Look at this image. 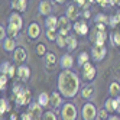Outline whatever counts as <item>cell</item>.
Instances as JSON below:
<instances>
[{"mask_svg":"<svg viewBox=\"0 0 120 120\" xmlns=\"http://www.w3.org/2000/svg\"><path fill=\"white\" fill-rule=\"evenodd\" d=\"M80 77L77 75V72L72 71V68L70 70H62L58 74L56 78V90L62 94L64 98H74L80 91Z\"/></svg>","mask_w":120,"mask_h":120,"instance_id":"1","label":"cell"},{"mask_svg":"<svg viewBox=\"0 0 120 120\" xmlns=\"http://www.w3.org/2000/svg\"><path fill=\"white\" fill-rule=\"evenodd\" d=\"M13 98H15V104H16V106H19V107H22V106H29V104H30V101H32L30 90L23 87V88H22L18 94H16Z\"/></svg>","mask_w":120,"mask_h":120,"instance_id":"2","label":"cell"},{"mask_svg":"<svg viewBox=\"0 0 120 120\" xmlns=\"http://www.w3.org/2000/svg\"><path fill=\"white\" fill-rule=\"evenodd\" d=\"M59 116L62 120H75L78 116V111H77V107L72 103H65L61 107V114Z\"/></svg>","mask_w":120,"mask_h":120,"instance_id":"3","label":"cell"},{"mask_svg":"<svg viewBox=\"0 0 120 120\" xmlns=\"http://www.w3.org/2000/svg\"><path fill=\"white\" fill-rule=\"evenodd\" d=\"M97 109L96 104H93L91 101H87L81 109V119L82 120H94L97 119Z\"/></svg>","mask_w":120,"mask_h":120,"instance_id":"4","label":"cell"},{"mask_svg":"<svg viewBox=\"0 0 120 120\" xmlns=\"http://www.w3.org/2000/svg\"><path fill=\"white\" fill-rule=\"evenodd\" d=\"M90 54H91V59H93V61L101 62L103 59L106 58V55H107V46L106 45H96V44H94L91 51H90Z\"/></svg>","mask_w":120,"mask_h":120,"instance_id":"5","label":"cell"},{"mask_svg":"<svg viewBox=\"0 0 120 120\" xmlns=\"http://www.w3.org/2000/svg\"><path fill=\"white\" fill-rule=\"evenodd\" d=\"M81 68H82L81 75H82V78H84L85 81L91 82L94 78H96V75H97V70H96V65H94V64H91V62L88 61L87 64H84Z\"/></svg>","mask_w":120,"mask_h":120,"instance_id":"6","label":"cell"},{"mask_svg":"<svg viewBox=\"0 0 120 120\" xmlns=\"http://www.w3.org/2000/svg\"><path fill=\"white\" fill-rule=\"evenodd\" d=\"M71 22L72 20L68 18L67 15L59 16V18H58V32L59 33H64V35H70V30L72 29Z\"/></svg>","mask_w":120,"mask_h":120,"instance_id":"7","label":"cell"},{"mask_svg":"<svg viewBox=\"0 0 120 120\" xmlns=\"http://www.w3.org/2000/svg\"><path fill=\"white\" fill-rule=\"evenodd\" d=\"M104 109H107V111L110 114L120 111V96H117V97L110 96V98H107L104 103Z\"/></svg>","mask_w":120,"mask_h":120,"instance_id":"8","label":"cell"},{"mask_svg":"<svg viewBox=\"0 0 120 120\" xmlns=\"http://www.w3.org/2000/svg\"><path fill=\"white\" fill-rule=\"evenodd\" d=\"M72 29H74V32L77 33V35H80V36H85L90 32V28H88L87 22H85V19H82V20H75L72 23Z\"/></svg>","mask_w":120,"mask_h":120,"instance_id":"9","label":"cell"},{"mask_svg":"<svg viewBox=\"0 0 120 120\" xmlns=\"http://www.w3.org/2000/svg\"><path fill=\"white\" fill-rule=\"evenodd\" d=\"M58 64H59V61H58V58H56V55L54 52H46L44 55V65H45L46 70L52 71Z\"/></svg>","mask_w":120,"mask_h":120,"instance_id":"10","label":"cell"},{"mask_svg":"<svg viewBox=\"0 0 120 120\" xmlns=\"http://www.w3.org/2000/svg\"><path fill=\"white\" fill-rule=\"evenodd\" d=\"M42 107L39 103H38V100L36 101H30V104L28 106V111L32 114V117H33V120H38V119H42V114H44V111H42Z\"/></svg>","mask_w":120,"mask_h":120,"instance_id":"11","label":"cell"},{"mask_svg":"<svg viewBox=\"0 0 120 120\" xmlns=\"http://www.w3.org/2000/svg\"><path fill=\"white\" fill-rule=\"evenodd\" d=\"M106 41H107V30L94 29L93 36H91V42H93V44H96V45H106Z\"/></svg>","mask_w":120,"mask_h":120,"instance_id":"12","label":"cell"},{"mask_svg":"<svg viewBox=\"0 0 120 120\" xmlns=\"http://www.w3.org/2000/svg\"><path fill=\"white\" fill-rule=\"evenodd\" d=\"M16 77H18V80L22 81V82H28L29 78H30V68L28 65L25 64H19L18 67V74H16Z\"/></svg>","mask_w":120,"mask_h":120,"instance_id":"13","label":"cell"},{"mask_svg":"<svg viewBox=\"0 0 120 120\" xmlns=\"http://www.w3.org/2000/svg\"><path fill=\"white\" fill-rule=\"evenodd\" d=\"M26 59H28V51L25 48L19 46V48H16L13 51V61H15V64H23Z\"/></svg>","mask_w":120,"mask_h":120,"instance_id":"14","label":"cell"},{"mask_svg":"<svg viewBox=\"0 0 120 120\" xmlns=\"http://www.w3.org/2000/svg\"><path fill=\"white\" fill-rule=\"evenodd\" d=\"M28 36H29V39H38L39 36H41V32H42V29H41V25L38 23V22H32V23H29V26H28Z\"/></svg>","mask_w":120,"mask_h":120,"instance_id":"15","label":"cell"},{"mask_svg":"<svg viewBox=\"0 0 120 120\" xmlns=\"http://www.w3.org/2000/svg\"><path fill=\"white\" fill-rule=\"evenodd\" d=\"M59 67H61L62 70H70V68L74 67V58L70 52H67L61 56V59H59Z\"/></svg>","mask_w":120,"mask_h":120,"instance_id":"16","label":"cell"},{"mask_svg":"<svg viewBox=\"0 0 120 120\" xmlns=\"http://www.w3.org/2000/svg\"><path fill=\"white\" fill-rule=\"evenodd\" d=\"M38 12L42 16H49L52 13V3H51L49 0H42L38 6Z\"/></svg>","mask_w":120,"mask_h":120,"instance_id":"17","label":"cell"},{"mask_svg":"<svg viewBox=\"0 0 120 120\" xmlns=\"http://www.w3.org/2000/svg\"><path fill=\"white\" fill-rule=\"evenodd\" d=\"M65 15L70 18L72 22H75L77 19L80 18V7L77 6L75 3H72V4H70L67 7V10H65Z\"/></svg>","mask_w":120,"mask_h":120,"instance_id":"18","label":"cell"},{"mask_svg":"<svg viewBox=\"0 0 120 120\" xmlns=\"http://www.w3.org/2000/svg\"><path fill=\"white\" fill-rule=\"evenodd\" d=\"M62 94L59 93L58 90L56 91H52L51 93V107L52 109H59L62 106Z\"/></svg>","mask_w":120,"mask_h":120,"instance_id":"19","label":"cell"},{"mask_svg":"<svg viewBox=\"0 0 120 120\" xmlns=\"http://www.w3.org/2000/svg\"><path fill=\"white\" fill-rule=\"evenodd\" d=\"M2 45H3V49L6 52H13V51L18 48L16 46V38H12V36H7L6 39H3Z\"/></svg>","mask_w":120,"mask_h":120,"instance_id":"20","label":"cell"},{"mask_svg":"<svg viewBox=\"0 0 120 120\" xmlns=\"http://www.w3.org/2000/svg\"><path fill=\"white\" fill-rule=\"evenodd\" d=\"M94 91H96V88H94V85L93 84H87V85H84V87L81 88V97L84 100H87L90 101L94 96Z\"/></svg>","mask_w":120,"mask_h":120,"instance_id":"21","label":"cell"},{"mask_svg":"<svg viewBox=\"0 0 120 120\" xmlns=\"http://www.w3.org/2000/svg\"><path fill=\"white\" fill-rule=\"evenodd\" d=\"M10 6H12V9L16 10V12H20V13L26 12V9H28V0H12Z\"/></svg>","mask_w":120,"mask_h":120,"instance_id":"22","label":"cell"},{"mask_svg":"<svg viewBox=\"0 0 120 120\" xmlns=\"http://www.w3.org/2000/svg\"><path fill=\"white\" fill-rule=\"evenodd\" d=\"M9 23H13V25H16L18 28H20V29H23V18L20 16V12H13L10 16H9Z\"/></svg>","mask_w":120,"mask_h":120,"instance_id":"23","label":"cell"},{"mask_svg":"<svg viewBox=\"0 0 120 120\" xmlns=\"http://www.w3.org/2000/svg\"><path fill=\"white\" fill-rule=\"evenodd\" d=\"M38 103H39L42 107L51 106V94H48V93H41L39 96H38Z\"/></svg>","mask_w":120,"mask_h":120,"instance_id":"24","label":"cell"},{"mask_svg":"<svg viewBox=\"0 0 120 120\" xmlns=\"http://www.w3.org/2000/svg\"><path fill=\"white\" fill-rule=\"evenodd\" d=\"M45 28H56L58 29V18L55 15L45 16Z\"/></svg>","mask_w":120,"mask_h":120,"instance_id":"25","label":"cell"},{"mask_svg":"<svg viewBox=\"0 0 120 120\" xmlns=\"http://www.w3.org/2000/svg\"><path fill=\"white\" fill-rule=\"evenodd\" d=\"M90 58H91V54L85 52V51L80 52L78 56H77V64H78V67H82L84 64H87V62L90 61Z\"/></svg>","mask_w":120,"mask_h":120,"instance_id":"26","label":"cell"},{"mask_svg":"<svg viewBox=\"0 0 120 120\" xmlns=\"http://www.w3.org/2000/svg\"><path fill=\"white\" fill-rule=\"evenodd\" d=\"M109 94L111 97H117L120 96V84L117 81H113V82H110L109 85Z\"/></svg>","mask_w":120,"mask_h":120,"instance_id":"27","label":"cell"},{"mask_svg":"<svg viewBox=\"0 0 120 120\" xmlns=\"http://www.w3.org/2000/svg\"><path fill=\"white\" fill-rule=\"evenodd\" d=\"M58 29L56 28H46V30H45V36H46V39L49 41V42H55L56 41V36H58Z\"/></svg>","mask_w":120,"mask_h":120,"instance_id":"28","label":"cell"},{"mask_svg":"<svg viewBox=\"0 0 120 120\" xmlns=\"http://www.w3.org/2000/svg\"><path fill=\"white\" fill-rule=\"evenodd\" d=\"M6 29H7V36H12V38H16V36L20 33V30H22L20 28H18V26H16V25H13V23H9Z\"/></svg>","mask_w":120,"mask_h":120,"instance_id":"29","label":"cell"},{"mask_svg":"<svg viewBox=\"0 0 120 120\" xmlns=\"http://www.w3.org/2000/svg\"><path fill=\"white\" fill-rule=\"evenodd\" d=\"M55 44L58 45V48H65V49H67V44H68V35H64V33H58Z\"/></svg>","mask_w":120,"mask_h":120,"instance_id":"30","label":"cell"},{"mask_svg":"<svg viewBox=\"0 0 120 120\" xmlns=\"http://www.w3.org/2000/svg\"><path fill=\"white\" fill-rule=\"evenodd\" d=\"M77 46H78V41H77L75 36L72 35H68V44H67V51H70V52H72V51L77 49Z\"/></svg>","mask_w":120,"mask_h":120,"instance_id":"31","label":"cell"},{"mask_svg":"<svg viewBox=\"0 0 120 120\" xmlns=\"http://www.w3.org/2000/svg\"><path fill=\"white\" fill-rule=\"evenodd\" d=\"M7 109H9V103H7L6 98L2 97V98H0V116H2V119H3V116H4Z\"/></svg>","mask_w":120,"mask_h":120,"instance_id":"32","label":"cell"},{"mask_svg":"<svg viewBox=\"0 0 120 120\" xmlns=\"http://www.w3.org/2000/svg\"><path fill=\"white\" fill-rule=\"evenodd\" d=\"M110 41H111V44H113L114 46L120 48V32H113V33H111Z\"/></svg>","mask_w":120,"mask_h":120,"instance_id":"33","label":"cell"},{"mask_svg":"<svg viewBox=\"0 0 120 120\" xmlns=\"http://www.w3.org/2000/svg\"><path fill=\"white\" fill-rule=\"evenodd\" d=\"M7 81H9V77L6 74H0V90L4 91L7 88Z\"/></svg>","mask_w":120,"mask_h":120,"instance_id":"34","label":"cell"},{"mask_svg":"<svg viewBox=\"0 0 120 120\" xmlns=\"http://www.w3.org/2000/svg\"><path fill=\"white\" fill-rule=\"evenodd\" d=\"M94 20H96V22H101V23H107V25H109L110 18H109L107 15H104V13H98V15H96Z\"/></svg>","mask_w":120,"mask_h":120,"instance_id":"35","label":"cell"},{"mask_svg":"<svg viewBox=\"0 0 120 120\" xmlns=\"http://www.w3.org/2000/svg\"><path fill=\"white\" fill-rule=\"evenodd\" d=\"M35 51H36V54L39 55V56H44L48 51H46V46L44 45V44H38L36 45V48H35Z\"/></svg>","mask_w":120,"mask_h":120,"instance_id":"36","label":"cell"},{"mask_svg":"<svg viewBox=\"0 0 120 120\" xmlns=\"http://www.w3.org/2000/svg\"><path fill=\"white\" fill-rule=\"evenodd\" d=\"M42 119L44 120H56L59 117H56V114L54 113V111H45V113L42 114Z\"/></svg>","mask_w":120,"mask_h":120,"instance_id":"37","label":"cell"},{"mask_svg":"<svg viewBox=\"0 0 120 120\" xmlns=\"http://www.w3.org/2000/svg\"><path fill=\"white\" fill-rule=\"evenodd\" d=\"M18 74V68L15 67V64H10V68H9V71H7V77H9V78H15V75Z\"/></svg>","mask_w":120,"mask_h":120,"instance_id":"38","label":"cell"},{"mask_svg":"<svg viewBox=\"0 0 120 120\" xmlns=\"http://www.w3.org/2000/svg\"><path fill=\"white\" fill-rule=\"evenodd\" d=\"M72 2L78 7H81V9H88V7H90V4L87 3V0H72Z\"/></svg>","mask_w":120,"mask_h":120,"instance_id":"39","label":"cell"},{"mask_svg":"<svg viewBox=\"0 0 120 120\" xmlns=\"http://www.w3.org/2000/svg\"><path fill=\"white\" fill-rule=\"evenodd\" d=\"M9 68H10V62L9 61H3L2 65H0V72H2V74H7Z\"/></svg>","mask_w":120,"mask_h":120,"instance_id":"40","label":"cell"},{"mask_svg":"<svg viewBox=\"0 0 120 120\" xmlns=\"http://www.w3.org/2000/svg\"><path fill=\"white\" fill-rule=\"evenodd\" d=\"M109 111H107V109H103L101 111H98L97 113V119H109Z\"/></svg>","mask_w":120,"mask_h":120,"instance_id":"41","label":"cell"},{"mask_svg":"<svg viewBox=\"0 0 120 120\" xmlns=\"http://www.w3.org/2000/svg\"><path fill=\"white\" fill-rule=\"evenodd\" d=\"M6 38H7V29L3 28V25H2V26H0V41H3Z\"/></svg>","mask_w":120,"mask_h":120,"instance_id":"42","label":"cell"},{"mask_svg":"<svg viewBox=\"0 0 120 120\" xmlns=\"http://www.w3.org/2000/svg\"><path fill=\"white\" fill-rule=\"evenodd\" d=\"M98 30H107V23H101V22H96V28Z\"/></svg>","mask_w":120,"mask_h":120,"instance_id":"43","label":"cell"},{"mask_svg":"<svg viewBox=\"0 0 120 120\" xmlns=\"http://www.w3.org/2000/svg\"><path fill=\"white\" fill-rule=\"evenodd\" d=\"M20 119H22V120H33V117H32V114L29 113V111H26V113H22V114H20Z\"/></svg>","mask_w":120,"mask_h":120,"instance_id":"44","label":"cell"},{"mask_svg":"<svg viewBox=\"0 0 120 120\" xmlns=\"http://www.w3.org/2000/svg\"><path fill=\"white\" fill-rule=\"evenodd\" d=\"M96 2H97L101 7H107V4H110V0H96Z\"/></svg>","mask_w":120,"mask_h":120,"instance_id":"45","label":"cell"},{"mask_svg":"<svg viewBox=\"0 0 120 120\" xmlns=\"http://www.w3.org/2000/svg\"><path fill=\"white\" fill-rule=\"evenodd\" d=\"M82 16H84V19H90V10L88 9H84V13H82Z\"/></svg>","mask_w":120,"mask_h":120,"instance_id":"46","label":"cell"},{"mask_svg":"<svg viewBox=\"0 0 120 120\" xmlns=\"http://www.w3.org/2000/svg\"><path fill=\"white\" fill-rule=\"evenodd\" d=\"M117 119H119V116H116L114 113H113V114H110V116H109V120H117Z\"/></svg>","mask_w":120,"mask_h":120,"instance_id":"47","label":"cell"},{"mask_svg":"<svg viewBox=\"0 0 120 120\" xmlns=\"http://www.w3.org/2000/svg\"><path fill=\"white\" fill-rule=\"evenodd\" d=\"M9 119H10V120H16V119H18V114H15V113H12Z\"/></svg>","mask_w":120,"mask_h":120,"instance_id":"48","label":"cell"},{"mask_svg":"<svg viewBox=\"0 0 120 120\" xmlns=\"http://www.w3.org/2000/svg\"><path fill=\"white\" fill-rule=\"evenodd\" d=\"M54 2H56L58 4H64V3L67 2V0H54Z\"/></svg>","mask_w":120,"mask_h":120,"instance_id":"49","label":"cell"},{"mask_svg":"<svg viewBox=\"0 0 120 120\" xmlns=\"http://www.w3.org/2000/svg\"><path fill=\"white\" fill-rule=\"evenodd\" d=\"M94 2H96V0H87V3H88V4H90V6H91V4H93V3H94Z\"/></svg>","mask_w":120,"mask_h":120,"instance_id":"50","label":"cell"},{"mask_svg":"<svg viewBox=\"0 0 120 120\" xmlns=\"http://www.w3.org/2000/svg\"><path fill=\"white\" fill-rule=\"evenodd\" d=\"M116 16H117V18H119V20H120V10H119V12L116 13Z\"/></svg>","mask_w":120,"mask_h":120,"instance_id":"51","label":"cell"}]
</instances>
